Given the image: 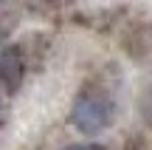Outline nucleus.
Wrapping results in <instances>:
<instances>
[{"label":"nucleus","mask_w":152,"mask_h":150,"mask_svg":"<svg viewBox=\"0 0 152 150\" xmlns=\"http://www.w3.org/2000/svg\"><path fill=\"white\" fill-rule=\"evenodd\" d=\"M115 119V108L107 96L102 94H82L71 108V122L76 130L87 136H96L102 130H107Z\"/></svg>","instance_id":"obj_1"},{"label":"nucleus","mask_w":152,"mask_h":150,"mask_svg":"<svg viewBox=\"0 0 152 150\" xmlns=\"http://www.w3.org/2000/svg\"><path fill=\"white\" fill-rule=\"evenodd\" d=\"M62 150H90L87 145H68V147H62Z\"/></svg>","instance_id":"obj_2"}]
</instances>
